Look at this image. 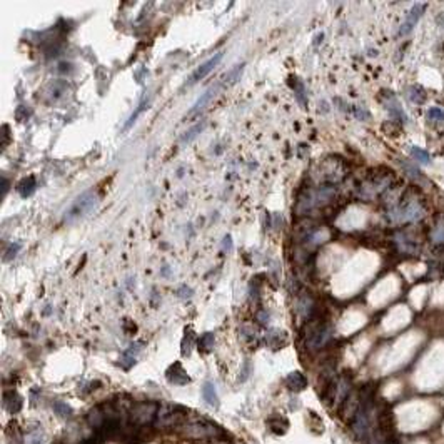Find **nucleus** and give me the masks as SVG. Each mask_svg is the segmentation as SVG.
I'll use <instances>...</instances> for the list:
<instances>
[{"instance_id": "1", "label": "nucleus", "mask_w": 444, "mask_h": 444, "mask_svg": "<svg viewBox=\"0 0 444 444\" xmlns=\"http://www.w3.org/2000/svg\"><path fill=\"white\" fill-rule=\"evenodd\" d=\"M99 197L95 194V190H87V192L80 194L77 199L74 201V204L67 209L65 215H63V220L72 224L75 220H80L82 217H85L87 214H91L95 206H97Z\"/></svg>"}, {"instance_id": "2", "label": "nucleus", "mask_w": 444, "mask_h": 444, "mask_svg": "<svg viewBox=\"0 0 444 444\" xmlns=\"http://www.w3.org/2000/svg\"><path fill=\"white\" fill-rule=\"evenodd\" d=\"M187 409L177 404H162L157 412L156 424L159 428H172L187 419Z\"/></svg>"}, {"instance_id": "3", "label": "nucleus", "mask_w": 444, "mask_h": 444, "mask_svg": "<svg viewBox=\"0 0 444 444\" xmlns=\"http://www.w3.org/2000/svg\"><path fill=\"white\" fill-rule=\"evenodd\" d=\"M161 406L156 403H134L129 409V419L136 426H147L157 419V412Z\"/></svg>"}, {"instance_id": "4", "label": "nucleus", "mask_w": 444, "mask_h": 444, "mask_svg": "<svg viewBox=\"0 0 444 444\" xmlns=\"http://www.w3.org/2000/svg\"><path fill=\"white\" fill-rule=\"evenodd\" d=\"M220 59H222V54L219 52V54H215L214 57H211L209 60H206L204 63H202V65H199V67L192 72V75L189 77L186 85H192V84H195V82H199L201 79H204L206 75L212 71V69H215V65H217V63L220 62Z\"/></svg>"}, {"instance_id": "5", "label": "nucleus", "mask_w": 444, "mask_h": 444, "mask_svg": "<svg viewBox=\"0 0 444 444\" xmlns=\"http://www.w3.org/2000/svg\"><path fill=\"white\" fill-rule=\"evenodd\" d=\"M424 9H426V4H417L412 7V10L409 12L408 18H406V22L401 25V30H399V35H408L409 32L414 29V25L417 24V20L421 18V15L424 14Z\"/></svg>"}, {"instance_id": "6", "label": "nucleus", "mask_w": 444, "mask_h": 444, "mask_svg": "<svg viewBox=\"0 0 444 444\" xmlns=\"http://www.w3.org/2000/svg\"><path fill=\"white\" fill-rule=\"evenodd\" d=\"M265 426L274 434H285L289 429V421H287V417H284L282 414H271L268 419H265Z\"/></svg>"}, {"instance_id": "7", "label": "nucleus", "mask_w": 444, "mask_h": 444, "mask_svg": "<svg viewBox=\"0 0 444 444\" xmlns=\"http://www.w3.org/2000/svg\"><path fill=\"white\" fill-rule=\"evenodd\" d=\"M167 381H169V383H172V384H177V386H184V384H187L190 379L187 376L186 369L182 367V364L175 363L167 369Z\"/></svg>"}, {"instance_id": "8", "label": "nucleus", "mask_w": 444, "mask_h": 444, "mask_svg": "<svg viewBox=\"0 0 444 444\" xmlns=\"http://www.w3.org/2000/svg\"><path fill=\"white\" fill-rule=\"evenodd\" d=\"M285 386H287L291 391L299 392V391H302V389H306L307 379H306V376H304L302 372L294 371V372H291L287 378H285Z\"/></svg>"}, {"instance_id": "9", "label": "nucleus", "mask_w": 444, "mask_h": 444, "mask_svg": "<svg viewBox=\"0 0 444 444\" xmlns=\"http://www.w3.org/2000/svg\"><path fill=\"white\" fill-rule=\"evenodd\" d=\"M67 91H69V85L65 84V82H62V80L50 82L49 87H47V94H49V97H50L52 102H59L60 99L65 97Z\"/></svg>"}, {"instance_id": "10", "label": "nucleus", "mask_w": 444, "mask_h": 444, "mask_svg": "<svg viewBox=\"0 0 444 444\" xmlns=\"http://www.w3.org/2000/svg\"><path fill=\"white\" fill-rule=\"evenodd\" d=\"M4 404L5 408H7L9 412H12V414H15V412H18L22 409V397L17 394V392H7V394L4 396Z\"/></svg>"}, {"instance_id": "11", "label": "nucleus", "mask_w": 444, "mask_h": 444, "mask_svg": "<svg viewBox=\"0 0 444 444\" xmlns=\"http://www.w3.org/2000/svg\"><path fill=\"white\" fill-rule=\"evenodd\" d=\"M217 91H219V85H212V87H209L207 91L204 92L201 95V97L197 99V102L194 104V107L192 109H190V114H194V112H197V110H201V109H204V107L209 104V100H211L212 97L215 94H217Z\"/></svg>"}, {"instance_id": "12", "label": "nucleus", "mask_w": 444, "mask_h": 444, "mask_svg": "<svg viewBox=\"0 0 444 444\" xmlns=\"http://www.w3.org/2000/svg\"><path fill=\"white\" fill-rule=\"evenodd\" d=\"M202 397H204V401H206L209 406H214V408H217L219 397H217V392H215V388H214L212 383H206L204 386H202Z\"/></svg>"}, {"instance_id": "13", "label": "nucleus", "mask_w": 444, "mask_h": 444, "mask_svg": "<svg viewBox=\"0 0 444 444\" xmlns=\"http://www.w3.org/2000/svg\"><path fill=\"white\" fill-rule=\"evenodd\" d=\"M212 346H214V334L212 332L202 334L201 338L197 339V347H199V351H202V352H209L212 349Z\"/></svg>"}, {"instance_id": "14", "label": "nucleus", "mask_w": 444, "mask_h": 444, "mask_svg": "<svg viewBox=\"0 0 444 444\" xmlns=\"http://www.w3.org/2000/svg\"><path fill=\"white\" fill-rule=\"evenodd\" d=\"M34 190H35V179H34V177H27V179L22 181L20 186H18V192H20L22 197H29Z\"/></svg>"}, {"instance_id": "15", "label": "nucleus", "mask_w": 444, "mask_h": 444, "mask_svg": "<svg viewBox=\"0 0 444 444\" xmlns=\"http://www.w3.org/2000/svg\"><path fill=\"white\" fill-rule=\"evenodd\" d=\"M409 99L416 104H424V100H426V92H424L419 85H414V87L409 88Z\"/></svg>"}, {"instance_id": "16", "label": "nucleus", "mask_w": 444, "mask_h": 444, "mask_svg": "<svg viewBox=\"0 0 444 444\" xmlns=\"http://www.w3.org/2000/svg\"><path fill=\"white\" fill-rule=\"evenodd\" d=\"M206 127V122H201V124H197V125H194L192 129H189L186 134L182 136V139H181V142L182 144H187V142H190L192 141V139L195 137V136H199L201 134V130L204 129Z\"/></svg>"}, {"instance_id": "17", "label": "nucleus", "mask_w": 444, "mask_h": 444, "mask_svg": "<svg viewBox=\"0 0 444 444\" xmlns=\"http://www.w3.org/2000/svg\"><path fill=\"white\" fill-rule=\"evenodd\" d=\"M54 411L57 412V416H60V417H71L74 414L71 406H69L67 403H62V401H57L54 404Z\"/></svg>"}, {"instance_id": "18", "label": "nucleus", "mask_w": 444, "mask_h": 444, "mask_svg": "<svg viewBox=\"0 0 444 444\" xmlns=\"http://www.w3.org/2000/svg\"><path fill=\"white\" fill-rule=\"evenodd\" d=\"M194 334H192V329H187L186 336H184V341H182V354H186V356H189L190 351H192V344H194Z\"/></svg>"}, {"instance_id": "19", "label": "nucleus", "mask_w": 444, "mask_h": 444, "mask_svg": "<svg viewBox=\"0 0 444 444\" xmlns=\"http://www.w3.org/2000/svg\"><path fill=\"white\" fill-rule=\"evenodd\" d=\"M411 156L414 157L419 164H429L431 162V156L428 154L426 150H423L419 147H412L411 149Z\"/></svg>"}, {"instance_id": "20", "label": "nucleus", "mask_w": 444, "mask_h": 444, "mask_svg": "<svg viewBox=\"0 0 444 444\" xmlns=\"http://www.w3.org/2000/svg\"><path fill=\"white\" fill-rule=\"evenodd\" d=\"M244 69V63H239V65L234 69V71H231L229 74L226 75L224 77V82H227V84H232V82H236L237 79H239V75H240V71H242Z\"/></svg>"}, {"instance_id": "21", "label": "nucleus", "mask_w": 444, "mask_h": 444, "mask_svg": "<svg viewBox=\"0 0 444 444\" xmlns=\"http://www.w3.org/2000/svg\"><path fill=\"white\" fill-rule=\"evenodd\" d=\"M428 119L431 120H444V110L437 109V107H431L428 110Z\"/></svg>"}, {"instance_id": "22", "label": "nucleus", "mask_w": 444, "mask_h": 444, "mask_svg": "<svg viewBox=\"0 0 444 444\" xmlns=\"http://www.w3.org/2000/svg\"><path fill=\"white\" fill-rule=\"evenodd\" d=\"M42 441H43V433L40 431V428L35 429L27 439V442H30V444H42Z\"/></svg>"}, {"instance_id": "23", "label": "nucleus", "mask_w": 444, "mask_h": 444, "mask_svg": "<svg viewBox=\"0 0 444 444\" xmlns=\"http://www.w3.org/2000/svg\"><path fill=\"white\" fill-rule=\"evenodd\" d=\"M18 247H20L18 244H14V246H12L10 249H9V254H7V256H5V259H12V257H15V254H17V251H18Z\"/></svg>"}, {"instance_id": "24", "label": "nucleus", "mask_w": 444, "mask_h": 444, "mask_svg": "<svg viewBox=\"0 0 444 444\" xmlns=\"http://www.w3.org/2000/svg\"><path fill=\"white\" fill-rule=\"evenodd\" d=\"M222 247H224L226 251H231V249H232V240H231L229 236L224 239V242H222Z\"/></svg>"}, {"instance_id": "25", "label": "nucleus", "mask_w": 444, "mask_h": 444, "mask_svg": "<svg viewBox=\"0 0 444 444\" xmlns=\"http://www.w3.org/2000/svg\"><path fill=\"white\" fill-rule=\"evenodd\" d=\"M79 444H100L99 439H85V441H80Z\"/></svg>"}, {"instance_id": "26", "label": "nucleus", "mask_w": 444, "mask_h": 444, "mask_svg": "<svg viewBox=\"0 0 444 444\" xmlns=\"http://www.w3.org/2000/svg\"><path fill=\"white\" fill-rule=\"evenodd\" d=\"M7 192V179H4V186H2V195H5Z\"/></svg>"}, {"instance_id": "27", "label": "nucleus", "mask_w": 444, "mask_h": 444, "mask_svg": "<svg viewBox=\"0 0 444 444\" xmlns=\"http://www.w3.org/2000/svg\"><path fill=\"white\" fill-rule=\"evenodd\" d=\"M439 24H441V25H444V17H441V20H439Z\"/></svg>"}]
</instances>
